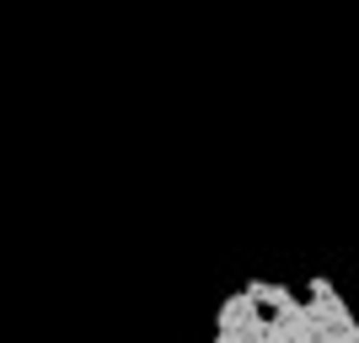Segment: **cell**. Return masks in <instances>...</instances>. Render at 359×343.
<instances>
[{
    "instance_id": "1",
    "label": "cell",
    "mask_w": 359,
    "mask_h": 343,
    "mask_svg": "<svg viewBox=\"0 0 359 343\" xmlns=\"http://www.w3.org/2000/svg\"><path fill=\"white\" fill-rule=\"evenodd\" d=\"M215 343H269V311L257 306V295L247 284L220 300V311H215Z\"/></svg>"
},
{
    "instance_id": "2",
    "label": "cell",
    "mask_w": 359,
    "mask_h": 343,
    "mask_svg": "<svg viewBox=\"0 0 359 343\" xmlns=\"http://www.w3.org/2000/svg\"><path fill=\"white\" fill-rule=\"evenodd\" d=\"M247 290L257 295L263 311H295V306H300V295L290 290V284H279V279H247Z\"/></svg>"
}]
</instances>
